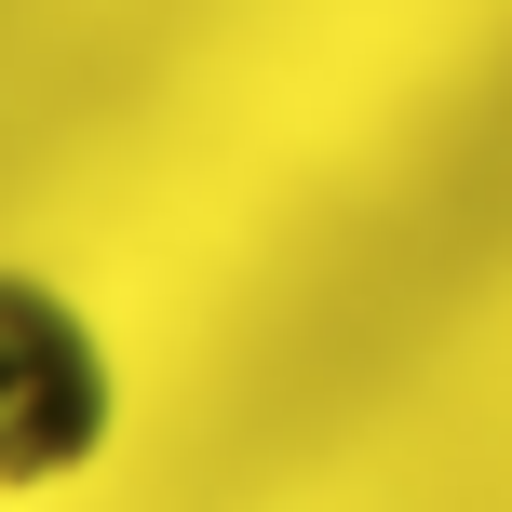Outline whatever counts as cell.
<instances>
[{
  "instance_id": "1",
  "label": "cell",
  "mask_w": 512,
  "mask_h": 512,
  "mask_svg": "<svg viewBox=\"0 0 512 512\" xmlns=\"http://www.w3.org/2000/svg\"><path fill=\"white\" fill-rule=\"evenodd\" d=\"M108 445V351L54 283L0 270V486H54Z\"/></svg>"
}]
</instances>
